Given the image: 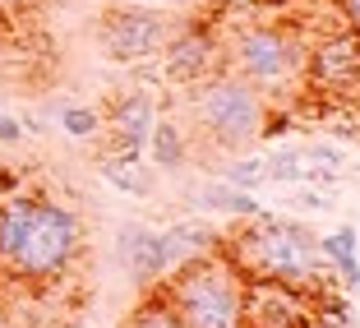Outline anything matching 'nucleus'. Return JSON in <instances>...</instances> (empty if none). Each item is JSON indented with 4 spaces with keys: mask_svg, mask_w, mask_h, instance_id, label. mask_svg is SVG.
<instances>
[{
    "mask_svg": "<svg viewBox=\"0 0 360 328\" xmlns=\"http://www.w3.org/2000/svg\"><path fill=\"white\" fill-rule=\"evenodd\" d=\"M231 259L245 277H268L296 291H314L328 282V259L319 250V236L305 222L273 217V213L250 217V227L231 245Z\"/></svg>",
    "mask_w": 360,
    "mask_h": 328,
    "instance_id": "obj_1",
    "label": "nucleus"
},
{
    "mask_svg": "<svg viewBox=\"0 0 360 328\" xmlns=\"http://www.w3.org/2000/svg\"><path fill=\"white\" fill-rule=\"evenodd\" d=\"M162 296L185 328H240L245 324V273L231 254L212 250L162 282Z\"/></svg>",
    "mask_w": 360,
    "mask_h": 328,
    "instance_id": "obj_2",
    "label": "nucleus"
},
{
    "mask_svg": "<svg viewBox=\"0 0 360 328\" xmlns=\"http://www.w3.org/2000/svg\"><path fill=\"white\" fill-rule=\"evenodd\" d=\"M190 116L203 130L212 149L222 153H245L255 139H264L268 120V97L255 84H245L231 70H217L203 84H194L190 93Z\"/></svg>",
    "mask_w": 360,
    "mask_h": 328,
    "instance_id": "obj_3",
    "label": "nucleus"
},
{
    "mask_svg": "<svg viewBox=\"0 0 360 328\" xmlns=\"http://www.w3.org/2000/svg\"><path fill=\"white\" fill-rule=\"evenodd\" d=\"M226 56H231V75L255 84L264 97H282L305 79L309 46L282 23H250L231 37Z\"/></svg>",
    "mask_w": 360,
    "mask_h": 328,
    "instance_id": "obj_4",
    "label": "nucleus"
},
{
    "mask_svg": "<svg viewBox=\"0 0 360 328\" xmlns=\"http://www.w3.org/2000/svg\"><path fill=\"white\" fill-rule=\"evenodd\" d=\"M79 241H84V227H79L75 213L65 208V203L37 199L28 236H23V245H19V254H14V264L5 277L10 282H56L65 268L75 264Z\"/></svg>",
    "mask_w": 360,
    "mask_h": 328,
    "instance_id": "obj_5",
    "label": "nucleus"
},
{
    "mask_svg": "<svg viewBox=\"0 0 360 328\" xmlns=\"http://www.w3.org/2000/svg\"><path fill=\"white\" fill-rule=\"evenodd\" d=\"M171 37V19L153 5H111L97 19V42L116 65H139L148 56H162Z\"/></svg>",
    "mask_w": 360,
    "mask_h": 328,
    "instance_id": "obj_6",
    "label": "nucleus"
},
{
    "mask_svg": "<svg viewBox=\"0 0 360 328\" xmlns=\"http://www.w3.org/2000/svg\"><path fill=\"white\" fill-rule=\"evenodd\" d=\"M309 291L268 282V277H245V328H314Z\"/></svg>",
    "mask_w": 360,
    "mask_h": 328,
    "instance_id": "obj_7",
    "label": "nucleus"
},
{
    "mask_svg": "<svg viewBox=\"0 0 360 328\" xmlns=\"http://www.w3.org/2000/svg\"><path fill=\"white\" fill-rule=\"evenodd\" d=\"M305 79L314 88H328V93H347L360 84V32H333L309 51L305 61Z\"/></svg>",
    "mask_w": 360,
    "mask_h": 328,
    "instance_id": "obj_8",
    "label": "nucleus"
},
{
    "mask_svg": "<svg viewBox=\"0 0 360 328\" xmlns=\"http://www.w3.org/2000/svg\"><path fill=\"white\" fill-rule=\"evenodd\" d=\"M162 70L171 84H203L208 75H217V37L208 28H185L171 32L162 46Z\"/></svg>",
    "mask_w": 360,
    "mask_h": 328,
    "instance_id": "obj_9",
    "label": "nucleus"
},
{
    "mask_svg": "<svg viewBox=\"0 0 360 328\" xmlns=\"http://www.w3.org/2000/svg\"><path fill=\"white\" fill-rule=\"evenodd\" d=\"M116 259L120 268H125L129 277H134L143 291H153V286L167 282V254H162V232H153V227H120L116 236Z\"/></svg>",
    "mask_w": 360,
    "mask_h": 328,
    "instance_id": "obj_10",
    "label": "nucleus"
},
{
    "mask_svg": "<svg viewBox=\"0 0 360 328\" xmlns=\"http://www.w3.org/2000/svg\"><path fill=\"white\" fill-rule=\"evenodd\" d=\"M158 125V97L153 93H120L111 102V139L116 158H139L148 149V134Z\"/></svg>",
    "mask_w": 360,
    "mask_h": 328,
    "instance_id": "obj_11",
    "label": "nucleus"
},
{
    "mask_svg": "<svg viewBox=\"0 0 360 328\" xmlns=\"http://www.w3.org/2000/svg\"><path fill=\"white\" fill-rule=\"evenodd\" d=\"M217 241L222 236L212 232L208 222H199V217H185V222H171L167 232H162V254H167V277L180 273L185 264H194V259H203V254L217 250Z\"/></svg>",
    "mask_w": 360,
    "mask_h": 328,
    "instance_id": "obj_12",
    "label": "nucleus"
},
{
    "mask_svg": "<svg viewBox=\"0 0 360 328\" xmlns=\"http://www.w3.org/2000/svg\"><path fill=\"white\" fill-rule=\"evenodd\" d=\"M32 208H37V199H32V194H10V199H0V277L10 273L14 254H19L23 236H28Z\"/></svg>",
    "mask_w": 360,
    "mask_h": 328,
    "instance_id": "obj_13",
    "label": "nucleus"
},
{
    "mask_svg": "<svg viewBox=\"0 0 360 328\" xmlns=\"http://www.w3.org/2000/svg\"><path fill=\"white\" fill-rule=\"evenodd\" d=\"M194 203L199 208H212V213H226V217H259L264 213V203L255 199L250 190H236V185H226V180H212V185H199L194 190Z\"/></svg>",
    "mask_w": 360,
    "mask_h": 328,
    "instance_id": "obj_14",
    "label": "nucleus"
},
{
    "mask_svg": "<svg viewBox=\"0 0 360 328\" xmlns=\"http://www.w3.org/2000/svg\"><path fill=\"white\" fill-rule=\"evenodd\" d=\"M319 250H323V259H328V268L338 273V282L347 286V291H356L360 286V259H356V227H338L333 236H323L319 241Z\"/></svg>",
    "mask_w": 360,
    "mask_h": 328,
    "instance_id": "obj_15",
    "label": "nucleus"
},
{
    "mask_svg": "<svg viewBox=\"0 0 360 328\" xmlns=\"http://www.w3.org/2000/svg\"><path fill=\"white\" fill-rule=\"evenodd\" d=\"M264 176L277 180V185H300V180H314V167H309L300 144H286V149L264 153Z\"/></svg>",
    "mask_w": 360,
    "mask_h": 328,
    "instance_id": "obj_16",
    "label": "nucleus"
},
{
    "mask_svg": "<svg viewBox=\"0 0 360 328\" xmlns=\"http://www.w3.org/2000/svg\"><path fill=\"white\" fill-rule=\"evenodd\" d=\"M148 153H153V167H162V171L185 167L190 149H185V134H180L176 120H162L158 116V125H153V134H148Z\"/></svg>",
    "mask_w": 360,
    "mask_h": 328,
    "instance_id": "obj_17",
    "label": "nucleus"
},
{
    "mask_svg": "<svg viewBox=\"0 0 360 328\" xmlns=\"http://www.w3.org/2000/svg\"><path fill=\"white\" fill-rule=\"evenodd\" d=\"M102 176L116 185V190H125V194H134V199H148L153 194V171H143V162L139 158H111L102 162Z\"/></svg>",
    "mask_w": 360,
    "mask_h": 328,
    "instance_id": "obj_18",
    "label": "nucleus"
},
{
    "mask_svg": "<svg viewBox=\"0 0 360 328\" xmlns=\"http://www.w3.org/2000/svg\"><path fill=\"white\" fill-rule=\"evenodd\" d=\"M217 180H226V185H236V190H250V194H255L259 185H268V176H264V158H245V153H236V158H226V162H222Z\"/></svg>",
    "mask_w": 360,
    "mask_h": 328,
    "instance_id": "obj_19",
    "label": "nucleus"
},
{
    "mask_svg": "<svg viewBox=\"0 0 360 328\" xmlns=\"http://www.w3.org/2000/svg\"><path fill=\"white\" fill-rule=\"evenodd\" d=\"M125 328H185V324H180V315L171 310V301L158 291V296L139 301V310L129 315V324H125Z\"/></svg>",
    "mask_w": 360,
    "mask_h": 328,
    "instance_id": "obj_20",
    "label": "nucleus"
},
{
    "mask_svg": "<svg viewBox=\"0 0 360 328\" xmlns=\"http://www.w3.org/2000/svg\"><path fill=\"white\" fill-rule=\"evenodd\" d=\"M60 125H65L70 139H97L102 116H97L93 106H60Z\"/></svg>",
    "mask_w": 360,
    "mask_h": 328,
    "instance_id": "obj_21",
    "label": "nucleus"
},
{
    "mask_svg": "<svg viewBox=\"0 0 360 328\" xmlns=\"http://www.w3.org/2000/svg\"><path fill=\"white\" fill-rule=\"evenodd\" d=\"M19 139H23V120L0 111V144H19Z\"/></svg>",
    "mask_w": 360,
    "mask_h": 328,
    "instance_id": "obj_22",
    "label": "nucleus"
},
{
    "mask_svg": "<svg viewBox=\"0 0 360 328\" xmlns=\"http://www.w3.org/2000/svg\"><path fill=\"white\" fill-rule=\"evenodd\" d=\"M300 203H305L309 213H323V208H328V194H319V190H300Z\"/></svg>",
    "mask_w": 360,
    "mask_h": 328,
    "instance_id": "obj_23",
    "label": "nucleus"
},
{
    "mask_svg": "<svg viewBox=\"0 0 360 328\" xmlns=\"http://www.w3.org/2000/svg\"><path fill=\"white\" fill-rule=\"evenodd\" d=\"M342 14L351 19V28L360 32V0H342Z\"/></svg>",
    "mask_w": 360,
    "mask_h": 328,
    "instance_id": "obj_24",
    "label": "nucleus"
},
{
    "mask_svg": "<svg viewBox=\"0 0 360 328\" xmlns=\"http://www.w3.org/2000/svg\"><path fill=\"white\" fill-rule=\"evenodd\" d=\"M5 319H10V310H5V301H0V328H5Z\"/></svg>",
    "mask_w": 360,
    "mask_h": 328,
    "instance_id": "obj_25",
    "label": "nucleus"
},
{
    "mask_svg": "<svg viewBox=\"0 0 360 328\" xmlns=\"http://www.w3.org/2000/svg\"><path fill=\"white\" fill-rule=\"evenodd\" d=\"M153 5H176V0H153Z\"/></svg>",
    "mask_w": 360,
    "mask_h": 328,
    "instance_id": "obj_26",
    "label": "nucleus"
},
{
    "mask_svg": "<svg viewBox=\"0 0 360 328\" xmlns=\"http://www.w3.org/2000/svg\"><path fill=\"white\" fill-rule=\"evenodd\" d=\"M240 328H245V324H240Z\"/></svg>",
    "mask_w": 360,
    "mask_h": 328,
    "instance_id": "obj_27",
    "label": "nucleus"
}]
</instances>
